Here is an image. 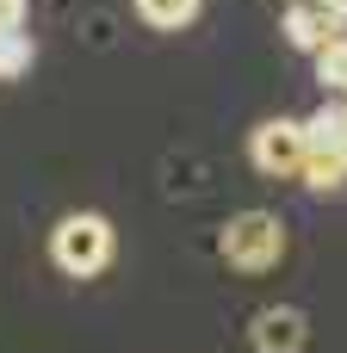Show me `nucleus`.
Returning <instances> with one entry per match:
<instances>
[{
  "instance_id": "nucleus-3",
  "label": "nucleus",
  "mask_w": 347,
  "mask_h": 353,
  "mask_svg": "<svg viewBox=\"0 0 347 353\" xmlns=\"http://www.w3.org/2000/svg\"><path fill=\"white\" fill-rule=\"evenodd\" d=\"M304 118H267L248 130V161L267 174V180H298V161H304Z\"/></svg>"
},
{
  "instance_id": "nucleus-9",
  "label": "nucleus",
  "mask_w": 347,
  "mask_h": 353,
  "mask_svg": "<svg viewBox=\"0 0 347 353\" xmlns=\"http://www.w3.org/2000/svg\"><path fill=\"white\" fill-rule=\"evenodd\" d=\"M304 143H335V149H347V99H329L323 112L304 118Z\"/></svg>"
},
{
  "instance_id": "nucleus-2",
  "label": "nucleus",
  "mask_w": 347,
  "mask_h": 353,
  "mask_svg": "<svg viewBox=\"0 0 347 353\" xmlns=\"http://www.w3.org/2000/svg\"><path fill=\"white\" fill-rule=\"evenodd\" d=\"M217 248H224V261H230L236 273H273V267L286 261V223H279L273 211H236V217L224 223Z\"/></svg>"
},
{
  "instance_id": "nucleus-5",
  "label": "nucleus",
  "mask_w": 347,
  "mask_h": 353,
  "mask_svg": "<svg viewBox=\"0 0 347 353\" xmlns=\"http://www.w3.org/2000/svg\"><path fill=\"white\" fill-rule=\"evenodd\" d=\"M248 341H255V353H304L310 323H304V310H292V304H267V310L248 323Z\"/></svg>"
},
{
  "instance_id": "nucleus-8",
  "label": "nucleus",
  "mask_w": 347,
  "mask_h": 353,
  "mask_svg": "<svg viewBox=\"0 0 347 353\" xmlns=\"http://www.w3.org/2000/svg\"><path fill=\"white\" fill-rule=\"evenodd\" d=\"M310 62H317V87H323L329 99H347V31H341V37H329Z\"/></svg>"
},
{
  "instance_id": "nucleus-7",
  "label": "nucleus",
  "mask_w": 347,
  "mask_h": 353,
  "mask_svg": "<svg viewBox=\"0 0 347 353\" xmlns=\"http://www.w3.org/2000/svg\"><path fill=\"white\" fill-rule=\"evenodd\" d=\"M130 6H137V19L155 25V31H186L205 0H130Z\"/></svg>"
},
{
  "instance_id": "nucleus-6",
  "label": "nucleus",
  "mask_w": 347,
  "mask_h": 353,
  "mask_svg": "<svg viewBox=\"0 0 347 353\" xmlns=\"http://www.w3.org/2000/svg\"><path fill=\"white\" fill-rule=\"evenodd\" d=\"M298 180H304L317 199L347 192V149H335V143H310V149H304V161H298Z\"/></svg>"
},
{
  "instance_id": "nucleus-10",
  "label": "nucleus",
  "mask_w": 347,
  "mask_h": 353,
  "mask_svg": "<svg viewBox=\"0 0 347 353\" xmlns=\"http://www.w3.org/2000/svg\"><path fill=\"white\" fill-rule=\"evenodd\" d=\"M31 56H37V50H31V37H25V31H0V81L25 74V68H31Z\"/></svg>"
},
{
  "instance_id": "nucleus-1",
  "label": "nucleus",
  "mask_w": 347,
  "mask_h": 353,
  "mask_svg": "<svg viewBox=\"0 0 347 353\" xmlns=\"http://www.w3.org/2000/svg\"><path fill=\"white\" fill-rule=\"evenodd\" d=\"M118 254V236L99 211H68L56 230H50V261L68 273V279H99Z\"/></svg>"
},
{
  "instance_id": "nucleus-4",
  "label": "nucleus",
  "mask_w": 347,
  "mask_h": 353,
  "mask_svg": "<svg viewBox=\"0 0 347 353\" xmlns=\"http://www.w3.org/2000/svg\"><path fill=\"white\" fill-rule=\"evenodd\" d=\"M286 43L292 50H304V56H317L329 37H341L347 31V12H335V6H323V0H292L286 6Z\"/></svg>"
}]
</instances>
